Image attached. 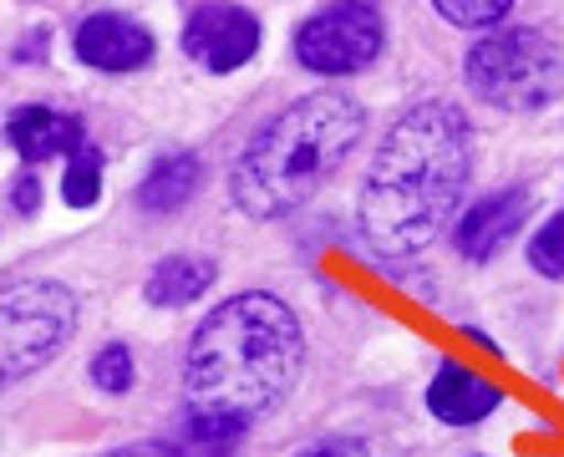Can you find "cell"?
Masks as SVG:
<instances>
[{"mask_svg":"<svg viewBox=\"0 0 564 457\" xmlns=\"http://www.w3.org/2000/svg\"><path fill=\"white\" fill-rule=\"evenodd\" d=\"M198 183H204V163L194 153H169L158 157L148 168V178L138 183V204L148 214H178L198 194Z\"/></svg>","mask_w":564,"mask_h":457,"instance_id":"obj_13","label":"cell"},{"mask_svg":"<svg viewBox=\"0 0 564 457\" xmlns=\"http://www.w3.org/2000/svg\"><path fill=\"white\" fill-rule=\"evenodd\" d=\"M447 26H468V31H494L509 21V0H437L433 6Z\"/></svg>","mask_w":564,"mask_h":457,"instance_id":"obj_16","label":"cell"},{"mask_svg":"<svg viewBox=\"0 0 564 457\" xmlns=\"http://www.w3.org/2000/svg\"><path fill=\"white\" fill-rule=\"evenodd\" d=\"M36 209H41V178L21 173V183L11 188V214H36Z\"/></svg>","mask_w":564,"mask_h":457,"instance_id":"obj_19","label":"cell"},{"mask_svg":"<svg viewBox=\"0 0 564 457\" xmlns=\"http://www.w3.org/2000/svg\"><path fill=\"white\" fill-rule=\"evenodd\" d=\"M6 143H11V153L21 157V163H31V168H41L46 157H72L87 148V128H82V118H72V112H56V107H15L11 118H6Z\"/></svg>","mask_w":564,"mask_h":457,"instance_id":"obj_10","label":"cell"},{"mask_svg":"<svg viewBox=\"0 0 564 457\" xmlns=\"http://www.w3.org/2000/svg\"><path fill=\"white\" fill-rule=\"evenodd\" d=\"M72 52H77L82 66H93V72H138V66L153 62L158 41H153V31H148L143 21H132V15L93 11L77 26V36H72Z\"/></svg>","mask_w":564,"mask_h":457,"instance_id":"obj_8","label":"cell"},{"mask_svg":"<svg viewBox=\"0 0 564 457\" xmlns=\"http://www.w3.org/2000/svg\"><path fill=\"white\" fill-rule=\"evenodd\" d=\"M260 15L245 6H194L184 15V56L198 62L214 77H229L239 66H250L260 52Z\"/></svg>","mask_w":564,"mask_h":457,"instance_id":"obj_7","label":"cell"},{"mask_svg":"<svg viewBox=\"0 0 564 457\" xmlns=\"http://www.w3.org/2000/svg\"><path fill=\"white\" fill-rule=\"evenodd\" d=\"M62 198H66V209H93L97 198H102V153L93 143L66 157Z\"/></svg>","mask_w":564,"mask_h":457,"instance_id":"obj_14","label":"cell"},{"mask_svg":"<svg viewBox=\"0 0 564 457\" xmlns=\"http://www.w3.org/2000/svg\"><path fill=\"white\" fill-rule=\"evenodd\" d=\"M214 274H219V264H214L209 254H169V260H158L153 274L143 280V301L163 305V311H184L198 295H209Z\"/></svg>","mask_w":564,"mask_h":457,"instance_id":"obj_12","label":"cell"},{"mask_svg":"<svg viewBox=\"0 0 564 457\" xmlns=\"http://www.w3.org/2000/svg\"><path fill=\"white\" fill-rule=\"evenodd\" d=\"M87 377H93L97 392L122 396V392H132V381H138V366H132V351H128V346H122V340H112V346H102V351L93 356Z\"/></svg>","mask_w":564,"mask_h":457,"instance_id":"obj_15","label":"cell"},{"mask_svg":"<svg viewBox=\"0 0 564 457\" xmlns=\"http://www.w3.org/2000/svg\"><path fill=\"white\" fill-rule=\"evenodd\" d=\"M295 457H367V447L356 437H321V443H305Z\"/></svg>","mask_w":564,"mask_h":457,"instance_id":"obj_18","label":"cell"},{"mask_svg":"<svg viewBox=\"0 0 564 457\" xmlns=\"http://www.w3.org/2000/svg\"><path fill=\"white\" fill-rule=\"evenodd\" d=\"M387 46L377 6H321L295 26V62L315 77H356Z\"/></svg>","mask_w":564,"mask_h":457,"instance_id":"obj_6","label":"cell"},{"mask_svg":"<svg viewBox=\"0 0 564 457\" xmlns=\"http://www.w3.org/2000/svg\"><path fill=\"white\" fill-rule=\"evenodd\" d=\"M77 295L56 280H15L6 290V381H21L62 351L77 330Z\"/></svg>","mask_w":564,"mask_h":457,"instance_id":"obj_5","label":"cell"},{"mask_svg":"<svg viewBox=\"0 0 564 457\" xmlns=\"http://www.w3.org/2000/svg\"><path fill=\"white\" fill-rule=\"evenodd\" d=\"M499 406H503L499 387L458 361H443L437 377L427 381V412H433L443 427H478V422H488Z\"/></svg>","mask_w":564,"mask_h":457,"instance_id":"obj_11","label":"cell"},{"mask_svg":"<svg viewBox=\"0 0 564 457\" xmlns=\"http://www.w3.org/2000/svg\"><path fill=\"white\" fill-rule=\"evenodd\" d=\"M361 132H367V112L346 91H311L301 102H290L235 157V173H229L235 209L260 224L295 214L341 173Z\"/></svg>","mask_w":564,"mask_h":457,"instance_id":"obj_3","label":"cell"},{"mask_svg":"<svg viewBox=\"0 0 564 457\" xmlns=\"http://www.w3.org/2000/svg\"><path fill=\"white\" fill-rule=\"evenodd\" d=\"M524 254H529V264H534V274H544V280H564V214H554V219L529 239Z\"/></svg>","mask_w":564,"mask_h":457,"instance_id":"obj_17","label":"cell"},{"mask_svg":"<svg viewBox=\"0 0 564 457\" xmlns=\"http://www.w3.org/2000/svg\"><path fill=\"white\" fill-rule=\"evenodd\" d=\"M529 219V188H499V194H484L453 229V244H458L463 260H494L503 244H513V235L524 229Z\"/></svg>","mask_w":564,"mask_h":457,"instance_id":"obj_9","label":"cell"},{"mask_svg":"<svg viewBox=\"0 0 564 457\" xmlns=\"http://www.w3.org/2000/svg\"><path fill=\"white\" fill-rule=\"evenodd\" d=\"M473 178V128L453 102H417L381 132L361 188L356 224L381 260H412L443 235Z\"/></svg>","mask_w":564,"mask_h":457,"instance_id":"obj_2","label":"cell"},{"mask_svg":"<svg viewBox=\"0 0 564 457\" xmlns=\"http://www.w3.org/2000/svg\"><path fill=\"white\" fill-rule=\"evenodd\" d=\"M107 457H184L178 447H122V453H107Z\"/></svg>","mask_w":564,"mask_h":457,"instance_id":"obj_20","label":"cell"},{"mask_svg":"<svg viewBox=\"0 0 564 457\" xmlns=\"http://www.w3.org/2000/svg\"><path fill=\"white\" fill-rule=\"evenodd\" d=\"M305 366V330L280 295L245 290L198 320L184 356V412L194 443L229 447L260 412L285 402Z\"/></svg>","mask_w":564,"mask_h":457,"instance_id":"obj_1","label":"cell"},{"mask_svg":"<svg viewBox=\"0 0 564 457\" xmlns=\"http://www.w3.org/2000/svg\"><path fill=\"white\" fill-rule=\"evenodd\" d=\"M463 81L499 112H544L564 97V52L544 31H488L463 56Z\"/></svg>","mask_w":564,"mask_h":457,"instance_id":"obj_4","label":"cell"}]
</instances>
